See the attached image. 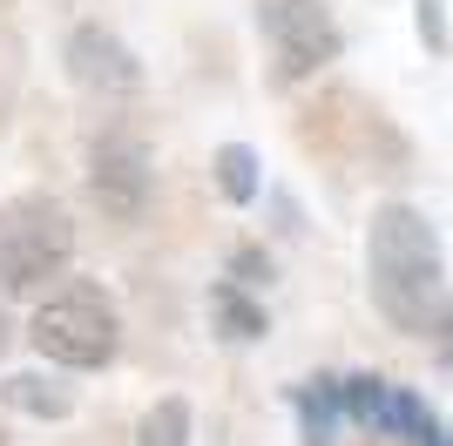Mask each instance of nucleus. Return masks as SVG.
<instances>
[{
  "label": "nucleus",
  "instance_id": "obj_11",
  "mask_svg": "<svg viewBox=\"0 0 453 446\" xmlns=\"http://www.w3.org/2000/svg\"><path fill=\"white\" fill-rule=\"evenodd\" d=\"M217 189H224L230 204L244 210V204H257V189H265V169H257V149H244V142H224L217 149Z\"/></svg>",
  "mask_w": 453,
  "mask_h": 446
},
{
  "label": "nucleus",
  "instance_id": "obj_3",
  "mask_svg": "<svg viewBox=\"0 0 453 446\" xmlns=\"http://www.w3.org/2000/svg\"><path fill=\"white\" fill-rule=\"evenodd\" d=\"M75 264V217L55 196H7L0 204V297H41Z\"/></svg>",
  "mask_w": 453,
  "mask_h": 446
},
{
  "label": "nucleus",
  "instance_id": "obj_5",
  "mask_svg": "<svg viewBox=\"0 0 453 446\" xmlns=\"http://www.w3.org/2000/svg\"><path fill=\"white\" fill-rule=\"evenodd\" d=\"M345 386V427H365L379 440H399V446H453V433L434 419V406L419 392L379 379V372H352L339 379Z\"/></svg>",
  "mask_w": 453,
  "mask_h": 446
},
{
  "label": "nucleus",
  "instance_id": "obj_15",
  "mask_svg": "<svg viewBox=\"0 0 453 446\" xmlns=\"http://www.w3.org/2000/svg\"><path fill=\"white\" fill-rule=\"evenodd\" d=\"M434 345H440V365H447V379H453V297H447V311H440V325H434Z\"/></svg>",
  "mask_w": 453,
  "mask_h": 446
},
{
  "label": "nucleus",
  "instance_id": "obj_17",
  "mask_svg": "<svg viewBox=\"0 0 453 446\" xmlns=\"http://www.w3.org/2000/svg\"><path fill=\"white\" fill-rule=\"evenodd\" d=\"M0 446H7V433H0Z\"/></svg>",
  "mask_w": 453,
  "mask_h": 446
},
{
  "label": "nucleus",
  "instance_id": "obj_14",
  "mask_svg": "<svg viewBox=\"0 0 453 446\" xmlns=\"http://www.w3.org/2000/svg\"><path fill=\"white\" fill-rule=\"evenodd\" d=\"M230 284H244V291L271 284V258L265 250H237V258H230Z\"/></svg>",
  "mask_w": 453,
  "mask_h": 446
},
{
  "label": "nucleus",
  "instance_id": "obj_1",
  "mask_svg": "<svg viewBox=\"0 0 453 446\" xmlns=\"http://www.w3.org/2000/svg\"><path fill=\"white\" fill-rule=\"evenodd\" d=\"M365 291L379 318L406 338H426L447 311V258L440 230L413 204H379L365 223Z\"/></svg>",
  "mask_w": 453,
  "mask_h": 446
},
{
  "label": "nucleus",
  "instance_id": "obj_4",
  "mask_svg": "<svg viewBox=\"0 0 453 446\" xmlns=\"http://www.w3.org/2000/svg\"><path fill=\"white\" fill-rule=\"evenodd\" d=\"M257 27L278 55V81H304L345 55V27L332 20L325 0H257Z\"/></svg>",
  "mask_w": 453,
  "mask_h": 446
},
{
  "label": "nucleus",
  "instance_id": "obj_10",
  "mask_svg": "<svg viewBox=\"0 0 453 446\" xmlns=\"http://www.w3.org/2000/svg\"><path fill=\"white\" fill-rule=\"evenodd\" d=\"M210 318H217V332L230 338V345H257V338L271 332V318H265V304L244 291V284H230V278H217L210 284Z\"/></svg>",
  "mask_w": 453,
  "mask_h": 446
},
{
  "label": "nucleus",
  "instance_id": "obj_2",
  "mask_svg": "<svg viewBox=\"0 0 453 446\" xmlns=\"http://www.w3.org/2000/svg\"><path fill=\"white\" fill-rule=\"evenodd\" d=\"M27 338L35 352L61 372H102L115 352H122V311L102 284L75 278L55 284V291L35 297V318H27Z\"/></svg>",
  "mask_w": 453,
  "mask_h": 446
},
{
  "label": "nucleus",
  "instance_id": "obj_9",
  "mask_svg": "<svg viewBox=\"0 0 453 446\" xmlns=\"http://www.w3.org/2000/svg\"><path fill=\"white\" fill-rule=\"evenodd\" d=\"M0 399L14 412H27V419H68L75 412V386H61L55 372H7Z\"/></svg>",
  "mask_w": 453,
  "mask_h": 446
},
{
  "label": "nucleus",
  "instance_id": "obj_8",
  "mask_svg": "<svg viewBox=\"0 0 453 446\" xmlns=\"http://www.w3.org/2000/svg\"><path fill=\"white\" fill-rule=\"evenodd\" d=\"M291 406H298V433L304 446H339V427H345V386L332 372H311L291 386Z\"/></svg>",
  "mask_w": 453,
  "mask_h": 446
},
{
  "label": "nucleus",
  "instance_id": "obj_12",
  "mask_svg": "<svg viewBox=\"0 0 453 446\" xmlns=\"http://www.w3.org/2000/svg\"><path fill=\"white\" fill-rule=\"evenodd\" d=\"M189 433H196V412H189V399H156L150 412H142V427H135V446H189Z\"/></svg>",
  "mask_w": 453,
  "mask_h": 446
},
{
  "label": "nucleus",
  "instance_id": "obj_7",
  "mask_svg": "<svg viewBox=\"0 0 453 446\" xmlns=\"http://www.w3.org/2000/svg\"><path fill=\"white\" fill-rule=\"evenodd\" d=\"M68 81L81 95H95V102H129V95H142V61H135V48L122 35L88 20V27L68 35Z\"/></svg>",
  "mask_w": 453,
  "mask_h": 446
},
{
  "label": "nucleus",
  "instance_id": "obj_13",
  "mask_svg": "<svg viewBox=\"0 0 453 446\" xmlns=\"http://www.w3.org/2000/svg\"><path fill=\"white\" fill-rule=\"evenodd\" d=\"M413 27H419V41H426L434 55H447V48H453V27H447V0H413Z\"/></svg>",
  "mask_w": 453,
  "mask_h": 446
},
{
  "label": "nucleus",
  "instance_id": "obj_16",
  "mask_svg": "<svg viewBox=\"0 0 453 446\" xmlns=\"http://www.w3.org/2000/svg\"><path fill=\"white\" fill-rule=\"evenodd\" d=\"M7 345H14V325H7V311H0V358H7Z\"/></svg>",
  "mask_w": 453,
  "mask_h": 446
},
{
  "label": "nucleus",
  "instance_id": "obj_6",
  "mask_svg": "<svg viewBox=\"0 0 453 446\" xmlns=\"http://www.w3.org/2000/svg\"><path fill=\"white\" fill-rule=\"evenodd\" d=\"M88 189H95V204H102V217L135 223L142 210H150V189H156L150 142H142L135 129L95 135V149H88Z\"/></svg>",
  "mask_w": 453,
  "mask_h": 446
}]
</instances>
